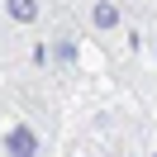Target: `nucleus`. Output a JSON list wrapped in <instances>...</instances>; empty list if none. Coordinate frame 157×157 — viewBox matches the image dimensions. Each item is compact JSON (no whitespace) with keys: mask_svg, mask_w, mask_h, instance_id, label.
Here are the masks:
<instances>
[{"mask_svg":"<svg viewBox=\"0 0 157 157\" xmlns=\"http://www.w3.org/2000/svg\"><path fill=\"white\" fill-rule=\"evenodd\" d=\"M0 147H5V157H43V138H38V128H29L24 119H14V124L5 128Z\"/></svg>","mask_w":157,"mask_h":157,"instance_id":"1","label":"nucleus"},{"mask_svg":"<svg viewBox=\"0 0 157 157\" xmlns=\"http://www.w3.org/2000/svg\"><path fill=\"white\" fill-rule=\"evenodd\" d=\"M95 24H100V29H114V24H119L114 5H95Z\"/></svg>","mask_w":157,"mask_h":157,"instance_id":"2","label":"nucleus"},{"mask_svg":"<svg viewBox=\"0 0 157 157\" xmlns=\"http://www.w3.org/2000/svg\"><path fill=\"white\" fill-rule=\"evenodd\" d=\"M147 157H157V147H152V152H147Z\"/></svg>","mask_w":157,"mask_h":157,"instance_id":"3","label":"nucleus"}]
</instances>
